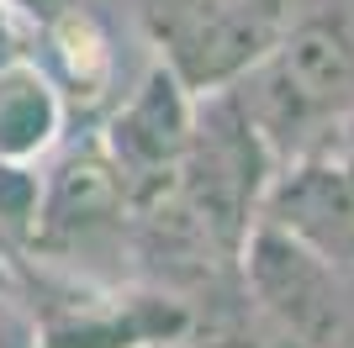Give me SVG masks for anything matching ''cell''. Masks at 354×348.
<instances>
[{
	"label": "cell",
	"instance_id": "9",
	"mask_svg": "<svg viewBox=\"0 0 354 348\" xmlns=\"http://www.w3.org/2000/svg\"><path fill=\"white\" fill-rule=\"evenodd\" d=\"M64 127H69V106L43 74V64L27 53L0 58V159L43 164L64 143Z\"/></svg>",
	"mask_w": 354,
	"mask_h": 348
},
{
	"label": "cell",
	"instance_id": "4",
	"mask_svg": "<svg viewBox=\"0 0 354 348\" xmlns=\"http://www.w3.org/2000/svg\"><path fill=\"white\" fill-rule=\"evenodd\" d=\"M238 296L249 317L281 348H333L344 327V301L333 264L281 222L259 217L238 248Z\"/></svg>",
	"mask_w": 354,
	"mask_h": 348
},
{
	"label": "cell",
	"instance_id": "5",
	"mask_svg": "<svg viewBox=\"0 0 354 348\" xmlns=\"http://www.w3.org/2000/svg\"><path fill=\"white\" fill-rule=\"evenodd\" d=\"M133 227V195L122 185L101 137L59 143L37 169V222H32V259L80 264L101 243H122Z\"/></svg>",
	"mask_w": 354,
	"mask_h": 348
},
{
	"label": "cell",
	"instance_id": "13",
	"mask_svg": "<svg viewBox=\"0 0 354 348\" xmlns=\"http://www.w3.org/2000/svg\"><path fill=\"white\" fill-rule=\"evenodd\" d=\"M27 348H32V343H27Z\"/></svg>",
	"mask_w": 354,
	"mask_h": 348
},
{
	"label": "cell",
	"instance_id": "10",
	"mask_svg": "<svg viewBox=\"0 0 354 348\" xmlns=\"http://www.w3.org/2000/svg\"><path fill=\"white\" fill-rule=\"evenodd\" d=\"M37 222V164L0 159V253L21 259Z\"/></svg>",
	"mask_w": 354,
	"mask_h": 348
},
{
	"label": "cell",
	"instance_id": "12",
	"mask_svg": "<svg viewBox=\"0 0 354 348\" xmlns=\"http://www.w3.org/2000/svg\"><path fill=\"white\" fill-rule=\"evenodd\" d=\"M16 290V269H11V253H0V296Z\"/></svg>",
	"mask_w": 354,
	"mask_h": 348
},
{
	"label": "cell",
	"instance_id": "2",
	"mask_svg": "<svg viewBox=\"0 0 354 348\" xmlns=\"http://www.w3.org/2000/svg\"><path fill=\"white\" fill-rule=\"evenodd\" d=\"M275 169H281V159L270 153V143L249 122L243 101L233 90H212V95H196L191 143L180 153L169 201L207 232L227 259H238L249 227L265 211V190L275 180Z\"/></svg>",
	"mask_w": 354,
	"mask_h": 348
},
{
	"label": "cell",
	"instance_id": "7",
	"mask_svg": "<svg viewBox=\"0 0 354 348\" xmlns=\"http://www.w3.org/2000/svg\"><path fill=\"white\" fill-rule=\"evenodd\" d=\"M196 333V311L164 290L69 285L32 322V348H153Z\"/></svg>",
	"mask_w": 354,
	"mask_h": 348
},
{
	"label": "cell",
	"instance_id": "11",
	"mask_svg": "<svg viewBox=\"0 0 354 348\" xmlns=\"http://www.w3.org/2000/svg\"><path fill=\"white\" fill-rule=\"evenodd\" d=\"M11 53H21V32H16V16H11V6L0 0V58H11Z\"/></svg>",
	"mask_w": 354,
	"mask_h": 348
},
{
	"label": "cell",
	"instance_id": "6",
	"mask_svg": "<svg viewBox=\"0 0 354 348\" xmlns=\"http://www.w3.org/2000/svg\"><path fill=\"white\" fill-rule=\"evenodd\" d=\"M191 122H196V95L164 64H153L122 101L106 106V122L95 137L111 153L133 206L153 201L175 185L180 153L191 143Z\"/></svg>",
	"mask_w": 354,
	"mask_h": 348
},
{
	"label": "cell",
	"instance_id": "3",
	"mask_svg": "<svg viewBox=\"0 0 354 348\" xmlns=\"http://www.w3.org/2000/svg\"><path fill=\"white\" fill-rule=\"evenodd\" d=\"M159 64L191 95L238 85L291 21V0H133Z\"/></svg>",
	"mask_w": 354,
	"mask_h": 348
},
{
	"label": "cell",
	"instance_id": "8",
	"mask_svg": "<svg viewBox=\"0 0 354 348\" xmlns=\"http://www.w3.org/2000/svg\"><path fill=\"white\" fill-rule=\"evenodd\" d=\"M259 217L312 243L333 269L354 264V153L328 143L301 159H286V169H275L265 190Z\"/></svg>",
	"mask_w": 354,
	"mask_h": 348
},
{
	"label": "cell",
	"instance_id": "1",
	"mask_svg": "<svg viewBox=\"0 0 354 348\" xmlns=\"http://www.w3.org/2000/svg\"><path fill=\"white\" fill-rule=\"evenodd\" d=\"M227 90L281 164L328 148L354 106V27L344 16L286 21L275 48Z\"/></svg>",
	"mask_w": 354,
	"mask_h": 348
}]
</instances>
